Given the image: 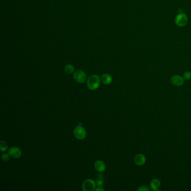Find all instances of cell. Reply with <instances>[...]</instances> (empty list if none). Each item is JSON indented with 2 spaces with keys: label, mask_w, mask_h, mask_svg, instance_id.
Listing matches in <instances>:
<instances>
[{
  "label": "cell",
  "mask_w": 191,
  "mask_h": 191,
  "mask_svg": "<svg viewBox=\"0 0 191 191\" xmlns=\"http://www.w3.org/2000/svg\"><path fill=\"white\" fill-rule=\"evenodd\" d=\"M10 155L8 154H4L2 155V159L4 161H7L9 160Z\"/></svg>",
  "instance_id": "e0dca14e"
},
{
  "label": "cell",
  "mask_w": 191,
  "mask_h": 191,
  "mask_svg": "<svg viewBox=\"0 0 191 191\" xmlns=\"http://www.w3.org/2000/svg\"><path fill=\"white\" fill-rule=\"evenodd\" d=\"M8 154L11 157L18 159L21 157L22 153L21 150L16 147H11L8 150Z\"/></svg>",
  "instance_id": "8992f818"
},
{
  "label": "cell",
  "mask_w": 191,
  "mask_h": 191,
  "mask_svg": "<svg viewBox=\"0 0 191 191\" xmlns=\"http://www.w3.org/2000/svg\"><path fill=\"white\" fill-rule=\"evenodd\" d=\"M184 78L179 75H174L171 78L170 81L172 84L175 86H181L184 83Z\"/></svg>",
  "instance_id": "52a82bcc"
},
{
  "label": "cell",
  "mask_w": 191,
  "mask_h": 191,
  "mask_svg": "<svg viewBox=\"0 0 191 191\" xmlns=\"http://www.w3.org/2000/svg\"><path fill=\"white\" fill-rule=\"evenodd\" d=\"M188 22V17L186 14L180 13L178 14L175 19V23L179 27H184Z\"/></svg>",
  "instance_id": "277c9868"
},
{
  "label": "cell",
  "mask_w": 191,
  "mask_h": 191,
  "mask_svg": "<svg viewBox=\"0 0 191 191\" xmlns=\"http://www.w3.org/2000/svg\"><path fill=\"white\" fill-rule=\"evenodd\" d=\"M96 191H104V189L102 187V186H98L97 188H96Z\"/></svg>",
  "instance_id": "ac0fdd59"
},
{
  "label": "cell",
  "mask_w": 191,
  "mask_h": 191,
  "mask_svg": "<svg viewBox=\"0 0 191 191\" xmlns=\"http://www.w3.org/2000/svg\"><path fill=\"white\" fill-rule=\"evenodd\" d=\"M101 81L104 85H109L112 82V78L108 73H104L101 76Z\"/></svg>",
  "instance_id": "8fae6325"
},
{
  "label": "cell",
  "mask_w": 191,
  "mask_h": 191,
  "mask_svg": "<svg viewBox=\"0 0 191 191\" xmlns=\"http://www.w3.org/2000/svg\"><path fill=\"white\" fill-rule=\"evenodd\" d=\"M137 191H149L150 189L148 188L147 187L144 186H142L139 187V188L137 189Z\"/></svg>",
  "instance_id": "2e32d148"
},
{
  "label": "cell",
  "mask_w": 191,
  "mask_h": 191,
  "mask_svg": "<svg viewBox=\"0 0 191 191\" xmlns=\"http://www.w3.org/2000/svg\"><path fill=\"white\" fill-rule=\"evenodd\" d=\"M94 167L96 170L99 172H103L105 170L106 166L104 162L101 160H97L94 164Z\"/></svg>",
  "instance_id": "9c48e42d"
},
{
  "label": "cell",
  "mask_w": 191,
  "mask_h": 191,
  "mask_svg": "<svg viewBox=\"0 0 191 191\" xmlns=\"http://www.w3.org/2000/svg\"><path fill=\"white\" fill-rule=\"evenodd\" d=\"M96 183L93 179H87L83 182L82 185V190L84 191H93L96 190Z\"/></svg>",
  "instance_id": "3957f363"
},
{
  "label": "cell",
  "mask_w": 191,
  "mask_h": 191,
  "mask_svg": "<svg viewBox=\"0 0 191 191\" xmlns=\"http://www.w3.org/2000/svg\"><path fill=\"white\" fill-rule=\"evenodd\" d=\"M184 80H189L191 78V73L190 71H186L183 74V77Z\"/></svg>",
  "instance_id": "9a60e30c"
},
{
  "label": "cell",
  "mask_w": 191,
  "mask_h": 191,
  "mask_svg": "<svg viewBox=\"0 0 191 191\" xmlns=\"http://www.w3.org/2000/svg\"><path fill=\"white\" fill-rule=\"evenodd\" d=\"M146 160V159L145 156L142 154H139L136 155L134 159L135 163L137 165H139V166L144 165L145 163Z\"/></svg>",
  "instance_id": "ba28073f"
},
{
  "label": "cell",
  "mask_w": 191,
  "mask_h": 191,
  "mask_svg": "<svg viewBox=\"0 0 191 191\" xmlns=\"http://www.w3.org/2000/svg\"><path fill=\"white\" fill-rule=\"evenodd\" d=\"M73 78L75 81L80 84H82L86 81L87 75L84 71L78 70L74 73Z\"/></svg>",
  "instance_id": "5b68a950"
},
{
  "label": "cell",
  "mask_w": 191,
  "mask_h": 191,
  "mask_svg": "<svg viewBox=\"0 0 191 191\" xmlns=\"http://www.w3.org/2000/svg\"><path fill=\"white\" fill-rule=\"evenodd\" d=\"M160 186V181L157 178L153 179L150 182V188L153 191H158Z\"/></svg>",
  "instance_id": "30bf717a"
},
{
  "label": "cell",
  "mask_w": 191,
  "mask_h": 191,
  "mask_svg": "<svg viewBox=\"0 0 191 191\" xmlns=\"http://www.w3.org/2000/svg\"><path fill=\"white\" fill-rule=\"evenodd\" d=\"M75 137L78 140H84L87 137V131L85 129L82 127L81 124H80L76 127L73 131Z\"/></svg>",
  "instance_id": "7a4b0ae2"
},
{
  "label": "cell",
  "mask_w": 191,
  "mask_h": 191,
  "mask_svg": "<svg viewBox=\"0 0 191 191\" xmlns=\"http://www.w3.org/2000/svg\"><path fill=\"white\" fill-rule=\"evenodd\" d=\"M8 149V145L5 141L2 140L0 142V150L2 152H5Z\"/></svg>",
  "instance_id": "5bb4252c"
},
{
  "label": "cell",
  "mask_w": 191,
  "mask_h": 191,
  "mask_svg": "<svg viewBox=\"0 0 191 191\" xmlns=\"http://www.w3.org/2000/svg\"><path fill=\"white\" fill-rule=\"evenodd\" d=\"M74 71H75V68L72 64H67L64 67V71L67 74H72L74 72Z\"/></svg>",
  "instance_id": "4fadbf2b"
},
{
  "label": "cell",
  "mask_w": 191,
  "mask_h": 191,
  "mask_svg": "<svg viewBox=\"0 0 191 191\" xmlns=\"http://www.w3.org/2000/svg\"><path fill=\"white\" fill-rule=\"evenodd\" d=\"M100 77L97 75H92L87 80V87L90 90H96L100 85Z\"/></svg>",
  "instance_id": "6da1fadb"
},
{
  "label": "cell",
  "mask_w": 191,
  "mask_h": 191,
  "mask_svg": "<svg viewBox=\"0 0 191 191\" xmlns=\"http://www.w3.org/2000/svg\"><path fill=\"white\" fill-rule=\"evenodd\" d=\"M104 176L101 173H99L96 178V183L98 186H102L104 184Z\"/></svg>",
  "instance_id": "7c38bea8"
}]
</instances>
